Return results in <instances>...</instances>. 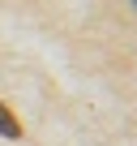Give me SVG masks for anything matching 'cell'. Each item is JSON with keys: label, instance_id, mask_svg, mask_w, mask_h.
Masks as SVG:
<instances>
[{"label": "cell", "instance_id": "cell-1", "mask_svg": "<svg viewBox=\"0 0 137 146\" xmlns=\"http://www.w3.org/2000/svg\"><path fill=\"white\" fill-rule=\"evenodd\" d=\"M0 137H22V125H17V116L0 103Z\"/></svg>", "mask_w": 137, "mask_h": 146}, {"label": "cell", "instance_id": "cell-2", "mask_svg": "<svg viewBox=\"0 0 137 146\" xmlns=\"http://www.w3.org/2000/svg\"><path fill=\"white\" fill-rule=\"evenodd\" d=\"M133 5H137V0H133Z\"/></svg>", "mask_w": 137, "mask_h": 146}]
</instances>
